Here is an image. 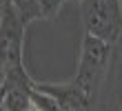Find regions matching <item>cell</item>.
I'll return each instance as SVG.
<instances>
[{
	"label": "cell",
	"mask_w": 122,
	"mask_h": 111,
	"mask_svg": "<svg viewBox=\"0 0 122 111\" xmlns=\"http://www.w3.org/2000/svg\"><path fill=\"white\" fill-rule=\"evenodd\" d=\"M13 5V9L20 13V18L25 20V25H31L33 20H40V5L38 0H7Z\"/></svg>",
	"instance_id": "cell-6"
},
{
	"label": "cell",
	"mask_w": 122,
	"mask_h": 111,
	"mask_svg": "<svg viewBox=\"0 0 122 111\" xmlns=\"http://www.w3.org/2000/svg\"><path fill=\"white\" fill-rule=\"evenodd\" d=\"M38 5H40V16L45 20H51L56 13L62 9L64 0H38Z\"/></svg>",
	"instance_id": "cell-7"
},
{
	"label": "cell",
	"mask_w": 122,
	"mask_h": 111,
	"mask_svg": "<svg viewBox=\"0 0 122 111\" xmlns=\"http://www.w3.org/2000/svg\"><path fill=\"white\" fill-rule=\"evenodd\" d=\"M29 111H38V109H36V107H31V109H29Z\"/></svg>",
	"instance_id": "cell-9"
},
{
	"label": "cell",
	"mask_w": 122,
	"mask_h": 111,
	"mask_svg": "<svg viewBox=\"0 0 122 111\" xmlns=\"http://www.w3.org/2000/svg\"><path fill=\"white\" fill-rule=\"evenodd\" d=\"M120 5H122V0H120Z\"/></svg>",
	"instance_id": "cell-11"
},
{
	"label": "cell",
	"mask_w": 122,
	"mask_h": 111,
	"mask_svg": "<svg viewBox=\"0 0 122 111\" xmlns=\"http://www.w3.org/2000/svg\"><path fill=\"white\" fill-rule=\"evenodd\" d=\"M36 85V82H33ZM31 87L25 85H7L2 89V111H29L33 107L31 102Z\"/></svg>",
	"instance_id": "cell-5"
},
{
	"label": "cell",
	"mask_w": 122,
	"mask_h": 111,
	"mask_svg": "<svg viewBox=\"0 0 122 111\" xmlns=\"http://www.w3.org/2000/svg\"><path fill=\"white\" fill-rule=\"evenodd\" d=\"M120 109H122V89H120Z\"/></svg>",
	"instance_id": "cell-8"
},
{
	"label": "cell",
	"mask_w": 122,
	"mask_h": 111,
	"mask_svg": "<svg viewBox=\"0 0 122 111\" xmlns=\"http://www.w3.org/2000/svg\"><path fill=\"white\" fill-rule=\"evenodd\" d=\"M36 87L42 91L51 93L60 105V111H93V102L87 93L78 87L73 80L64 85H56V82H36Z\"/></svg>",
	"instance_id": "cell-4"
},
{
	"label": "cell",
	"mask_w": 122,
	"mask_h": 111,
	"mask_svg": "<svg viewBox=\"0 0 122 111\" xmlns=\"http://www.w3.org/2000/svg\"><path fill=\"white\" fill-rule=\"evenodd\" d=\"M80 13L84 31L107 42H118L122 36V5L120 0H82Z\"/></svg>",
	"instance_id": "cell-3"
},
{
	"label": "cell",
	"mask_w": 122,
	"mask_h": 111,
	"mask_svg": "<svg viewBox=\"0 0 122 111\" xmlns=\"http://www.w3.org/2000/svg\"><path fill=\"white\" fill-rule=\"evenodd\" d=\"M25 20L13 9L11 2L2 0L0 7V69H2V80L0 87L7 85H25L29 87L36 80L25 69Z\"/></svg>",
	"instance_id": "cell-1"
},
{
	"label": "cell",
	"mask_w": 122,
	"mask_h": 111,
	"mask_svg": "<svg viewBox=\"0 0 122 111\" xmlns=\"http://www.w3.org/2000/svg\"><path fill=\"white\" fill-rule=\"evenodd\" d=\"M113 53V44L102 38H96L84 31L82 38V49H80V62H78V71L73 82L89 95L91 100L98 98V91L102 87V80L107 76Z\"/></svg>",
	"instance_id": "cell-2"
},
{
	"label": "cell",
	"mask_w": 122,
	"mask_h": 111,
	"mask_svg": "<svg viewBox=\"0 0 122 111\" xmlns=\"http://www.w3.org/2000/svg\"><path fill=\"white\" fill-rule=\"evenodd\" d=\"M73 2H82V0H73Z\"/></svg>",
	"instance_id": "cell-10"
}]
</instances>
